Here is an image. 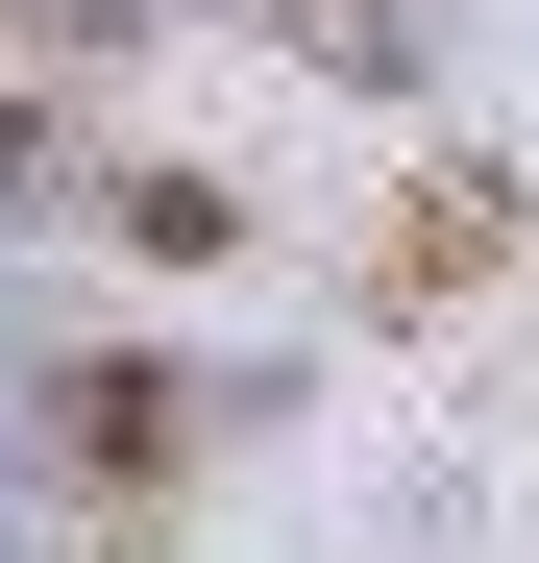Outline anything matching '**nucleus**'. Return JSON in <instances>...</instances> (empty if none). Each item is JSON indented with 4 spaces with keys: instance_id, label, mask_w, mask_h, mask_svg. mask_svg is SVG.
<instances>
[{
    "instance_id": "obj_1",
    "label": "nucleus",
    "mask_w": 539,
    "mask_h": 563,
    "mask_svg": "<svg viewBox=\"0 0 539 563\" xmlns=\"http://www.w3.org/2000/svg\"><path fill=\"white\" fill-rule=\"evenodd\" d=\"M197 367H50V490H99V515H147V490H197Z\"/></svg>"
},
{
    "instance_id": "obj_2",
    "label": "nucleus",
    "mask_w": 539,
    "mask_h": 563,
    "mask_svg": "<svg viewBox=\"0 0 539 563\" xmlns=\"http://www.w3.org/2000/svg\"><path fill=\"white\" fill-rule=\"evenodd\" d=\"M515 245H539V197H515L491 147H466V172H417V197L369 221V319H441V295H491Z\"/></svg>"
},
{
    "instance_id": "obj_3",
    "label": "nucleus",
    "mask_w": 539,
    "mask_h": 563,
    "mask_svg": "<svg viewBox=\"0 0 539 563\" xmlns=\"http://www.w3.org/2000/svg\"><path fill=\"white\" fill-rule=\"evenodd\" d=\"M74 221H99L123 269H221V245H245V197H221V172H74Z\"/></svg>"
},
{
    "instance_id": "obj_4",
    "label": "nucleus",
    "mask_w": 539,
    "mask_h": 563,
    "mask_svg": "<svg viewBox=\"0 0 539 563\" xmlns=\"http://www.w3.org/2000/svg\"><path fill=\"white\" fill-rule=\"evenodd\" d=\"M50 197H74V99H50V74H0V245H25Z\"/></svg>"
}]
</instances>
